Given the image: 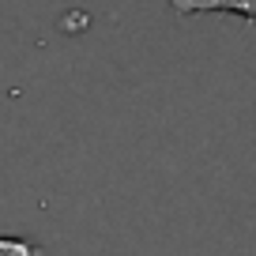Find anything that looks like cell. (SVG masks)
I'll list each match as a JSON object with an SVG mask.
<instances>
[{
  "mask_svg": "<svg viewBox=\"0 0 256 256\" xmlns=\"http://www.w3.org/2000/svg\"><path fill=\"white\" fill-rule=\"evenodd\" d=\"M0 256H38V245L26 238H0Z\"/></svg>",
  "mask_w": 256,
  "mask_h": 256,
  "instance_id": "obj_2",
  "label": "cell"
},
{
  "mask_svg": "<svg viewBox=\"0 0 256 256\" xmlns=\"http://www.w3.org/2000/svg\"><path fill=\"white\" fill-rule=\"evenodd\" d=\"M177 16H200V12H226V16L256 19V0H170Z\"/></svg>",
  "mask_w": 256,
  "mask_h": 256,
  "instance_id": "obj_1",
  "label": "cell"
}]
</instances>
